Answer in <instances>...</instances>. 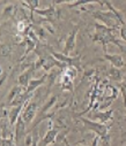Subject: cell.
Listing matches in <instances>:
<instances>
[{"label": "cell", "mask_w": 126, "mask_h": 146, "mask_svg": "<svg viewBox=\"0 0 126 146\" xmlns=\"http://www.w3.org/2000/svg\"><path fill=\"white\" fill-rule=\"evenodd\" d=\"M36 114H37V104L32 100H28L24 104V108H23V112L21 115L27 125H29L34 121Z\"/></svg>", "instance_id": "5"}, {"label": "cell", "mask_w": 126, "mask_h": 146, "mask_svg": "<svg viewBox=\"0 0 126 146\" xmlns=\"http://www.w3.org/2000/svg\"><path fill=\"white\" fill-rule=\"evenodd\" d=\"M1 146H19L15 143L14 136L9 137V138H1Z\"/></svg>", "instance_id": "25"}, {"label": "cell", "mask_w": 126, "mask_h": 146, "mask_svg": "<svg viewBox=\"0 0 126 146\" xmlns=\"http://www.w3.org/2000/svg\"><path fill=\"white\" fill-rule=\"evenodd\" d=\"M35 44H36V42H34L31 38H27L26 39V55L24 56H27V54L29 53V52H32L34 50H35Z\"/></svg>", "instance_id": "24"}, {"label": "cell", "mask_w": 126, "mask_h": 146, "mask_svg": "<svg viewBox=\"0 0 126 146\" xmlns=\"http://www.w3.org/2000/svg\"><path fill=\"white\" fill-rule=\"evenodd\" d=\"M26 89L24 88H22L21 85H16V86H14L11 91H9V93H8V96H7V102L8 104H12V101L21 93V92H23Z\"/></svg>", "instance_id": "19"}, {"label": "cell", "mask_w": 126, "mask_h": 146, "mask_svg": "<svg viewBox=\"0 0 126 146\" xmlns=\"http://www.w3.org/2000/svg\"><path fill=\"white\" fill-rule=\"evenodd\" d=\"M112 115H113V111L112 109H108V111H95L92 113V117L96 121V122H100V123H106L109 122L111 119H112Z\"/></svg>", "instance_id": "8"}, {"label": "cell", "mask_w": 126, "mask_h": 146, "mask_svg": "<svg viewBox=\"0 0 126 146\" xmlns=\"http://www.w3.org/2000/svg\"><path fill=\"white\" fill-rule=\"evenodd\" d=\"M104 58L111 63L112 67L121 69L125 64V61L120 54H110V53H108V51H104Z\"/></svg>", "instance_id": "12"}, {"label": "cell", "mask_w": 126, "mask_h": 146, "mask_svg": "<svg viewBox=\"0 0 126 146\" xmlns=\"http://www.w3.org/2000/svg\"><path fill=\"white\" fill-rule=\"evenodd\" d=\"M63 71V69H56V68H53V69H51L50 71H49V74H48V83H49V86H48V91H50V89L52 88V85L56 83V81H57V78H58V76H59V74Z\"/></svg>", "instance_id": "15"}, {"label": "cell", "mask_w": 126, "mask_h": 146, "mask_svg": "<svg viewBox=\"0 0 126 146\" xmlns=\"http://www.w3.org/2000/svg\"><path fill=\"white\" fill-rule=\"evenodd\" d=\"M35 14H37V15H39V16H43L46 21H49V20H55V19H57V16H58V11L56 9V7H55V5H51V6H49V7H46V8H44V9H36L35 11Z\"/></svg>", "instance_id": "9"}, {"label": "cell", "mask_w": 126, "mask_h": 146, "mask_svg": "<svg viewBox=\"0 0 126 146\" xmlns=\"http://www.w3.org/2000/svg\"><path fill=\"white\" fill-rule=\"evenodd\" d=\"M104 92H105L104 93V98H106L108 100H113L118 96V90L112 85H106Z\"/></svg>", "instance_id": "20"}, {"label": "cell", "mask_w": 126, "mask_h": 146, "mask_svg": "<svg viewBox=\"0 0 126 146\" xmlns=\"http://www.w3.org/2000/svg\"><path fill=\"white\" fill-rule=\"evenodd\" d=\"M76 35H77V28L74 29V30H72L69 32V35L67 36L66 42H65V47H64V51H63L64 54L69 55L74 51L75 44H76Z\"/></svg>", "instance_id": "7"}, {"label": "cell", "mask_w": 126, "mask_h": 146, "mask_svg": "<svg viewBox=\"0 0 126 146\" xmlns=\"http://www.w3.org/2000/svg\"><path fill=\"white\" fill-rule=\"evenodd\" d=\"M80 121L82 122V124L85 125V128L92 132H94L96 136H100V137H104V136H108V132H109V128L104 124V123H100V122H96V121H93L88 117H81Z\"/></svg>", "instance_id": "3"}, {"label": "cell", "mask_w": 126, "mask_h": 146, "mask_svg": "<svg viewBox=\"0 0 126 146\" xmlns=\"http://www.w3.org/2000/svg\"><path fill=\"white\" fill-rule=\"evenodd\" d=\"M61 89L63 91H67V92H73V78H71L69 76H67L66 74L61 75Z\"/></svg>", "instance_id": "16"}, {"label": "cell", "mask_w": 126, "mask_h": 146, "mask_svg": "<svg viewBox=\"0 0 126 146\" xmlns=\"http://www.w3.org/2000/svg\"><path fill=\"white\" fill-rule=\"evenodd\" d=\"M101 1H102V3H103V4H104V1H105V0H101ZM104 5H105V4H104Z\"/></svg>", "instance_id": "33"}, {"label": "cell", "mask_w": 126, "mask_h": 146, "mask_svg": "<svg viewBox=\"0 0 126 146\" xmlns=\"http://www.w3.org/2000/svg\"><path fill=\"white\" fill-rule=\"evenodd\" d=\"M66 132H63V133H59L58 137H57V140L56 143H53L51 146H68V143L66 140Z\"/></svg>", "instance_id": "23"}, {"label": "cell", "mask_w": 126, "mask_h": 146, "mask_svg": "<svg viewBox=\"0 0 126 146\" xmlns=\"http://www.w3.org/2000/svg\"><path fill=\"white\" fill-rule=\"evenodd\" d=\"M6 77H7V72L6 71H1V78H0V83H1V85L5 83Z\"/></svg>", "instance_id": "31"}, {"label": "cell", "mask_w": 126, "mask_h": 146, "mask_svg": "<svg viewBox=\"0 0 126 146\" xmlns=\"http://www.w3.org/2000/svg\"><path fill=\"white\" fill-rule=\"evenodd\" d=\"M32 141H34V136L31 133H28L24 138V146H31Z\"/></svg>", "instance_id": "28"}, {"label": "cell", "mask_w": 126, "mask_h": 146, "mask_svg": "<svg viewBox=\"0 0 126 146\" xmlns=\"http://www.w3.org/2000/svg\"><path fill=\"white\" fill-rule=\"evenodd\" d=\"M16 12H18L16 7H15L14 5L9 4V5H7V6L4 8L3 13H1V19H3V20H8V19H12V17H13V16L16 14Z\"/></svg>", "instance_id": "17"}, {"label": "cell", "mask_w": 126, "mask_h": 146, "mask_svg": "<svg viewBox=\"0 0 126 146\" xmlns=\"http://www.w3.org/2000/svg\"><path fill=\"white\" fill-rule=\"evenodd\" d=\"M23 1H24V0H23Z\"/></svg>", "instance_id": "35"}, {"label": "cell", "mask_w": 126, "mask_h": 146, "mask_svg": "<svg viewBox=\"0 0 126 146\" xmlns=\"http://www.w3.org/2000/svg\"><path fill=\"white\" fill-rule=\"evenodd\" d=\"M34 71H35V66H34V63H32L31 67H29L28 69H26V70L22 72V74H20V76H19V78H18L19 85H21L22 88L27 89L28 85H29V83H30V81H31V75H32Z\"/></svg>", "instance_id": "10"}, {"label": "cell", "mask_w": 126, "mask_h": 146, "mask_svg": "<svg viewBox=\"0 0 126 146\" xmlns=\"http://www.w3.org/2000/svg\"><path fill=\"white\" fill-rule=\"evenodd\" d=\"M120 92H121V94H123L124 104H125V107H126V78L121 82V85H120Z\"/></svg>", "instance_id": "27"}, {"label": "cell", "mask_w": 126, "mask_h": 146, "mask_svg": "<svg viewBox=\"0 0 126 146\" xmlns=\"http://www.w3.org/2000/svg\"><path fill=\"white\" fill-rule=\"evenodd\" d=\"M92 15L100 21V23L106 25L110 29H120L121 25H125L126 22L124 20V16L120 14V12H112L110 9L108 11H95L92 13Z\"/></svg>", "instance_id": "2"}, {"label": "cell", "mask_w": 126, "mask_h": 146, "mask_svg": "<svg viewBox=\"0 0 126 146\" xmlns=\"http://www.w3.org/2000/svg\"><path fill=\"white\" fill-rule=\"evenodd\" d=\"M11 53H12V47L6 44H1V56L7 58L11 55Z\"/></svg>", "instance_id": "26"}, {"label": "cell", "mask_w": 126, "mask_h": 146, "mask_svg": "<svg viewBox=\"0 0 126 146\" xmlns=\"http://www.w3.org/2000/svg\"><path fill=\"white\" fill-rule=\"evenodd\" d=\"M57 100H58V97H57V96H53V97H51L48 101H45L44 106L42 107L40 112H39V116H42V115H44V114L49 113V111H50V109L53 107V105L57 102Z\"/></svg>", "instance_id": "18"}, {"label": "cell", "mask_w": 126, "mask_h": 146, "mask_svg": "<svg viewBox=\"0 0 126 146\" xmlns=\"http://www.w3.org/2000/svg\"><path fill=\"white\" fill-rule=\"evenodd\" d=\"M24 105H19V106H12V108L9 109L8 113V119H9V124L11 127H14L16 121L20 119V116L22 115Z\"/></svg>", "instance_id": "11"}, {"label": "cell", "mask_w": 126, "mask_h": 146, "mask_svg": "<svg viewBox=\"0 0 126 146\" xmlns=\"http://www.w3.org/2000/svg\"><path fill=\"white\" fill-rule=\"evenodd\" d=\"M26 122L23 121L22 116H20V119L16 121L15 125H14V139L15 143L19 145L21 143V139H24L27 136V130H26Z\"/></svg>", "instance_id": "6"}, {"label": "cell", "mask_w": 126, "mask_h": 146, "mask_svg": "<svg viewBox=\"0 0 126 146\" xmlns=\"http://www.w3.org/2000/svg\"><path fill=\"white\" fill-rule=\"evenodd\" d=\"M75 0H53V4L55 5H60V4H72L74 3Z\"/></svg>", "instance_id": "30"}, {"label": "cell", "mask_w": 126, "mask_h": 146, "mask_svg": "<svg viewBox=\"0 0 126 146\" xmlns=\"http://www.w3.org/2000/svg\"><path fill=\"white\" fill-rule=\"evenodd\" d=\"M68 146H69V145H68ZM77 146H83V145H77Z\"/></svg>", "instance_id": "34"}, {"label": "cell", "mask_w": 126, "mask_h": 146, "mask_svg": "<svg viewBox=\"0 0 126 146\" xmlns=\"http://www.w3.org/2000/svg\"><path fill=\"white\" fill-rule=\"evenodd\" d=\"M119 31H120V38L126 42V24L125 25H121L120 29H119Z\"/></svg>", "instance_id": "29"}, {"label": "cell", "mask_w": 126, "mask_h": 146, "mask_svg": "<svg viewBox=\"0 0 126 146\" xmlns=\"http://www.w3.org/2000/svg\"><path fill=\"white\" fill-rule=\"evenodd\" d=\"M89 4H98L101 7L105 6V5L101 1V0H75L74 3L68 4L67 6H68L69 8H76V7H80V6H87V5H89Z\"/></svg>", "instance_id": "14"}, {"label": "cell", "mask_w": 126, "mask_h": 146, "mask_svg": "<svg viewBox=\"0 0 126 146\" xmlns=\"http://www.w3.org/2000/svg\"><path fill=\"white\" fill-rule=\"evenodd\" d=\"M109 77L116 82H120L123 80V76H121V72L119 70V68H116V67H111L109 69Z\"/></svg>", "instance_id": "21"}, {"label": "cell", "mask_w": 126, "mask_h": 146, "mask_svg": "<svg viewBox=\"0 0 126 146\" xmlns=\"http://www.w3.org/2000/svg\"><path fill=\"white\" fill-rule=\"evenodd\" d=\"M31 146H38V137L37 136H34V141H32Z\"/></svg>", "instance_id": "32"}, {"label": "cell", "mask_w": 126, "mask_h": 146, "mask_svg": "<svg viewBox=\"0 0 126 146\" xmlns=\"http://www.w3.org/2000/svg\"><path fill=\"white\" fill-rule=\"evenodd\" d=\"M24 4L30 9V19H32V14L39 7V0H24Z\"/></svg>", "instance_id": "22"}, {"label": "cell", "mask_w": 126, "mask_h": 146, "mask_svg": "<svg viewBox=\"0 0 126 146\" xmlns=\"http://www.w3.org/2000/svg\"><path fill=\"white\" fill-rule=\"evenodd\" d=\"M46 80H48V74H44L43 76H40L39 78L31 80L30 83H29V85H28V88L26 89V90H27V93H28L29 96H32L34 92H35L40 85H43Z\"/></svg>", "instance_id": "13"}, {"label": "cell", "mask_w": 126, "mask_h": 146, "mask_svg": "<svg viewBox=\"0 0 126 146\" xmlns=\"http://www.w3.org/2000/svg\"><path fill=\"white\" fill-rule=\"evenodd\" d=\"M58 135H59L58 128L53 127L52 119L49 120V129L45 132V135L43 136V138L38 141V146H49V145H52L53 143H56Z\"/></svg>", "instance_id": "4"}, {"label": "cell", "mask_w": 126, "mask_h": 146, "mask_svg": "<svg viewBox=\"0 0 126 146\" xmlns=\"http://www.w3.org/2000/svg\"><path fill=\"white\" fill-rule=\"evenodd\" d=\"M94 27H95V32L92 35V39L94 42L102 44L103 51H106V46L109 44H115L123 51V47L120 46L119 42L116 39V36L113 35V29H110L102 23H95Z\"/></svg>", "instance_id": "1"}]
</instances>
